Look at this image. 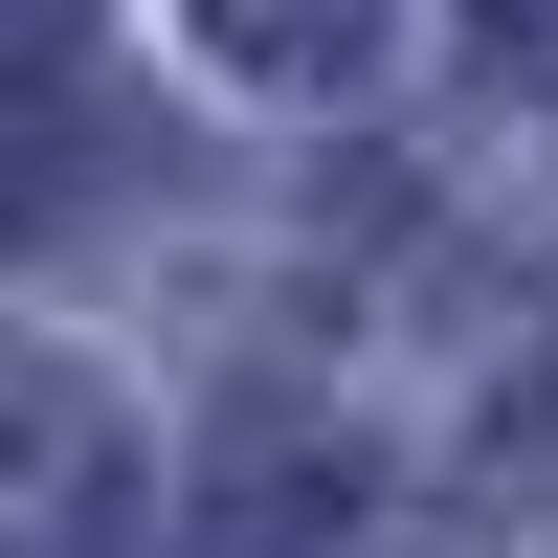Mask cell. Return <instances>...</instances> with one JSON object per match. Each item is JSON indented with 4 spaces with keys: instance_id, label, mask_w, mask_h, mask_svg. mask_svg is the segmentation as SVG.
<instances>
[{
    "instance_id": "5",
    "label": "cell",
    "mask_w": 558,
    "mask_h": 558,
    "mask_svg": "<svg viewBox=\"0 0 558 558\" xmlns=\"http://www.w3.org/2000/svg\"><path fill=\"white\" fill-rule=\"evenodd\" d=\"M45 23H89V0H0V45H45Z\"/></svg>"
},
{
    "instance_id": "1",
    "label": "cell",
    "mask_w": 558,
    "mask_h": 558,
    "mask_svg": "<svg viewBox=\"0 0 558 558\" xmlns=\"http://www.w3.org/2000/svg\"><path fill=\"white\" fill-rule=\"evenodd\" d=\"M134 492V425L68 380V357H0V558H89Z\"/></svg>"
},
{
    "instance_id": "3",
    "label": "cell",
    "mask_w": 558,
    "mask_h": 558,
    "mask_svg": "<svg viewBox=\"0 0 558 558\" xmlns=\"http://www.w3.org/2000/svg\"><path fill=\"white\" fill-rule=\"evenodd\" d=\"M202 45H223L246 89H357V68L402 45V0H202Z\"/></svg>"
},
{
    "instance_id": "2",
    "label": "cell",
    "mask_w": 558,
    "mask_h": 558,
    "mask_svg": "<svg viewBox=\"0 0 558 558\" xmlns=\"http://www.w3.org/2000/svg\"><path fill=\"white\" fill-rule=\"evenodd\" d=\"M223 558H402V492L357 470V447H246V470H223Z\"/></svg>"
},
{
    "instance_id": "4",
    "label": "cell",
    "mask_w": 558,
    "mask_h": 558,
    "mask_svg": "<svg viewBox=\"0 0 558 558\" xmlns=\"http://www.w3.org/2000/svg\"><path fill=\"white\" fill-rule=\"evenodd\" d=\"M447 23H470V45H492L514 89H558V0H447Z\"/></svg>"
}]
</instances>
